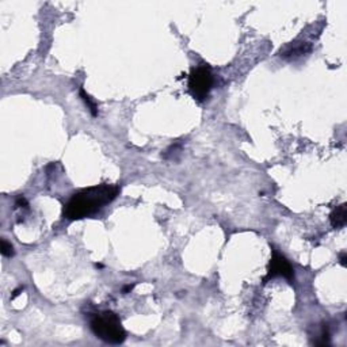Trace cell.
Here are the masks:
<instances>
[{
	"mask_svg": "<svg viewBox=\"0 0 347 347\" xmlns=\"http://www.w3.org/2000/svg\"><path fill=\"white\" fill-rule=\"evenodd\" d=\"M120 189L114 185L89 187L74 194L64 208V217L68 220H81L95 214L118 196Z\"/></svg>",
	"mask_w": 347,
	"mask_h": 347,
	"instance_id": "6da1fadb",
	"label": "cell"
},
{
	"mask_svg": "<svg viewBox=\"0 0 347 347\" xmlns=\"http://www.w3.org/2000/svg\"><path fill=\"white\" fill-rule=\"evenodd\" d=\"M90 327L97 338L106 343L120 344L126 338L125 330L121 324L120 317L112 311L95 313L90 320Z\"/></svg>",
	"mask_w": 347,
	"mask_h": 347,
	"instance_id": "7a4b0ae2",
	"label": "cell"
},
{
	"mask_svg": "<svg viewBox=\"0 0 347 347\" xmlns=\"http://www.w3.org/2000/svg\"><path fill=\"white\" fill-rule=\"evenodd\" d=\"M213 75L206 66L194 68L189 76V90L196 99L204 100L212 90Z\"/></svg>",
	"mask_w": 347,
	"mask_h": 347,
	"instance_id": "3957f363",
	"label": "cell"
},
{
	"mask_svg": "<svg viewBox=\"0 0 347 347\" xmlns=\"http://www.w3.org/2000/svg\"><path fill=\"white\" fill-rule=\"evenodd\" d=\"M275 277H284L289 282H292L294 278V271L293 267L290 266L289 261L284 255L278 254L277 251H273L269 269H267V275L263 278V281L266 282Z\"/></svg>",
	"mask_w": 347,
	"mask_h": 347,
	"instance_id": "277c9868",
	"label": "cell"
},
{
	"mask_svg": "<svg viewBox=\"0 0 347 347\" xmlns=\"http://www.w3.org/2000/svg\"><path fill=\"white\" fill-rule=\"evenodd\" d=\"M330 221H331V225L335 228V229L343 228L344 225H346V221H347L346 205L342 204V205H339L338 208L334 209V212H332L331 216H330Z\"/></svg>",
	"mask_w": 347,
	"mask_h": 347,
	"instance_id": "5b68a950",
	"label": "cell"
},
{
	"mask_svg": "<svg viewBox=\"0 0 347 347\" xmlns=\"http://www.w3.org/2000/svg\"><path fill=\"white\" fill-rule=\"evenodd\" d=\"M79 95H80V98L83 99V102L85 103V106L89 107V110L91 112V114H93L94 117L98 116V109H97V104H95V102H94L93 99H91V97H90L89 94L85 93L84 89H80V91H79Z\"/></svg>",
	"mask_w": 347,
	"mask_h": 347,
	"instance_id": "8992f818",
	"label": "cell"
},
{
	"mask_svg": "<svg viewBox=\"0 0 347 347\" xmlns=\"http://www.w3.org/2000/svg\"><path fill=\"white\" fill-rule=\"evenodd\" d=\"M2 254L4 255V256H12L14 255V248H12V246L8 242H6V240H2Z\"/></svg>",
	"mask_w": 347,
	"mask_h": 347,
	"instance_id": "52a82bcc",
	"label": "cell"
},
{
	"mask_svg": "<svg viewBox=\"0 0 347 347\" xmlns=\"http://www.w3.org/2000/svg\"><path fill=\"white\" fill-rule=\"evenodd\" d=\"M16 206H18V208H26L27 206L26 200H25L24 197L18 198V200H16Z\"/></svg>",
	"mask_w": 347,
	"mask_h": 347,
	"instance_id": "ba28073f",
	"label": "cell"
},
{
	"mask_svg": "<svg viewBox=\"0 0 347 347\" xmlns=\"http://www.w3.org/2000/svg\"><path fill=\"white\" fill-rule=\"evenodd\" d=\"M22 290H24V289H22V288H18V289H16V290H14V293H12L11 298H15L16 296H19L20 292H22Z\"/></svg>",
	"mask_w": 347,
	"mask_h": 347,
	"instance_id": "9c48e42d",
	"label": "cell"
}]
</instances>
